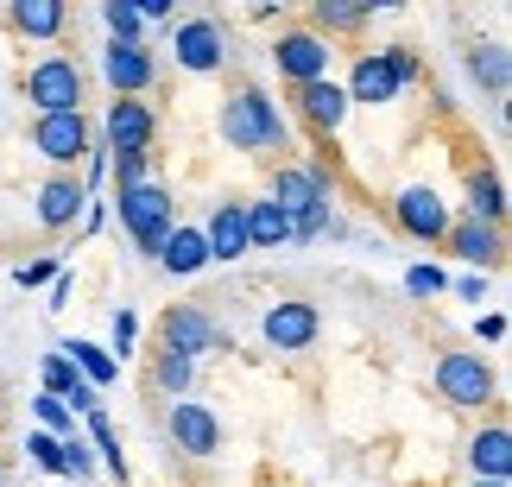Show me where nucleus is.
I'll return each instance as SVG.
<instances>
[{"mask_svg": "<svg viewBox=\"0 0 512 487\" xmlns=\"http://www.w3.org/2000/svg\"><path fill=\"white\" fill-rule=\"evenodd\" d=\"M215 127H222V140H228L234 152H285V140H291L279 102H272L260 83H234V89L222 95Z\"/></svg>", "mask_w": 512, "mask_h": 487, "instance_id": "obj_1", "label": "nucleus"}, {"mask_svg": "<svg viewBox=\"0 0 512 487\" xmlns=\"http://www.w3.org/2000/svg\"><path fill=\"white\" fill-rule=\"evenodd\" d=\"M411 83H418V51L411 45H380V51L354 57L342 95H348V108H386V102H399Z\"/></svg>", "mask_w": 512, "mask_h": 487, "instance_id": "obj_2", "label": "nucleus"}, {"mask_svg": "<svg viewBox=\"0 0 512 487\" xmlns=\"http://www.w3.org/2000/svg\"><path fill=\"white\" fill-rule=\"evenodd\" d=\"M114 222L127 228V241L146 253V260H159V247H165V235L177 228V197L152 178V184H140V190H121L114 197V209H108Z\"/></svg>", "mask_w": 512, "mask_h": 487, "instance_id": "obj_3", "label": "nucleus"}, {"mask_svg": "<svg viewBox=\"0 0 512 487\" xmlns=\"http://www.w3.org/2000/svg\"><path fill=\"white\" fill-rule=\"evenodd\" d=\"M19 89H26V102L38 114H83V64L70 51H45L19 76Z\"/></svg>", "mask_w": 512, "mask_h": 487, "instance_id": "obj_4", "label": "nucleus"}, {"mask_svg": "<svg viewBox=\"0 0 512 487\" xmlns=\"http://www.w3.org/2000/svg\"><path fill=\"white\" fill-rule=\"evenodd\" d=\"M437 393L456 405V412H481V405H494L500 380H494V361L475 355V348H449V355H437Z\"/></svg>", "mask_w": 512, "mask_h": 487, "instance_id": "obj_5", "label": "nucleus"}, {"mask_svg": "<svg viewBox=\"0 0 512 487\" xmlns=\"http://www.w3.org/2000/svg\"><path fill=\"white\" fill-rule=\"evenodd\" d=\"M449 203H443V190L437 184H405L399 197H392V228H399L405 241H418V247H443L449 235Z\"/></svg>", "mask_w": 512, "mask_h": 487, "instance_id": "obj_6", "label": "nucleus"}, {"mask_svg": "<svg viewBox=\"0 0 512 487\" xmlns=\"http://www.w3.org/2000/svg\"><path fill=\"white\" fill-rule=\"evenodd\" d=\"M32 146H38L45 165L76 171L89 159V146H95V127H89V114H38V121H32Z\"/></svg>", "mask_w": 512, "mask_h": 487, "instance_id": "obj_7", "label": "nucleus"}, {"mask_svg": "<svg viewBox=\"0 0 512 487\" xmlns=\"http://www.w3.org/2000/svg\"><path fill=\"white\" fill-rule=\"evenodd\" d=\"M171 51H177V70H190V76H215V70L228 64V26H222V19H209V13L177 19Z\"/></svg>", "mask_w": 512, "mask_h": 487, "instance_id": "obj_8", "label": "nucleus"}, {"mask_svg": "<svg viewBox=\"0 0 512 487\" xmlns=\"http://www.w3.org/2000/svg\"><path fill=\"white\" fill-rule=\"evenodd\" d=\"M159 348H171V355H184V361H203L215 348H228V336L215 329V317L203 304H171L159 317Z\"/></svg>", "mask_w": 512, "mask_h": 487, "instance_id": "obj_9", "label": "nucleus"}, {"mask_svg": "<svg viewBox=\"0 0 512 487\" xmlns=\"http://www.w3.org/2000/svg\"><path fill=\"white\" fill-rule=\"evenodd\" d=\"M266 57L279 64L285 89H304V83H323V76H329V57H336V51H329L317 32H304V26H285L279 38H272V51H266Z\"/></svg>", "mask_w": 512, "mask_h": 487, "instance_id": "obj_10", "label": "nucleus"}, {"mask_svg": "<svg viewBox=\"0 0 512 487\" xmlns=\"http://www.w3.org/2000/svg\"><path fill=\"white\" fill-rule=\"evenodd\" d=\"M336 197V171L329 165H279L272 171V209H285V216H304V209H317V203H329Z\"/></svg>", "mask_w": 512, "mask_h": 487, "instance_id": "obj_11", "label": "nucleus"}, {"mask_svg": "<svg viewBox=\"0 0 512 487\" xmlns=\"http://www.w3.org/2000/svg\"><path fill=\"white\" fill-rule=\"evenodd\" d=\"M102 83L114 89V102H140V95L159 83L152 45H102Z\"/></svg>", "mask_w": 512, "mask_h": 487, "instance_id": "obj_12", "label": "nucleus"}, {"mask_svg": "<svg viewBox=\"0 0 512 487\" xmlns=\"http://www.w3.org/2000/svg\"><path fill=\"white\" fill-rule=\"evenodd\" d=\"M260 336H266V348H279V355H304V348L323 336V317H317V304H310V298H279V304L266 310Z\"/></svg>", "mask_w": 512, "mask_h": 487, "instance_id": "obj_13", "label": "nucleus"}, {"mask_svg": "<svg viewBox=\"0 0 512 487\" xmlns=\"http://www.w3.org/2000/svg\"><path fill=\"white\" fill-rule=\"evenodd\" d=\"M165 431H171V443L184 456H215L222 450V418H215L209 405H196V399H171Z\"/></svg>", "mask_w": 512, "mask_h": 487, "instance_id": "obj_14", "label": "nucleus"}, {"mask_svg": "<svg viewBox=\"0 0 512 487\" xmlns=\"http://www.w3.org/2000/svg\"><path fill=\"white\" fill-rule=\"evenodd\" d=\"M83 209H89V190L76 184V171H51V178L38 184V228H45V235L76 228V222H83Z\"/></svg>", "mask_w": 512, "mask_h": 487, "instance_id": "obj_15", "label": "nucleus"}, {"mask_svg": "<svg viewBox=\"0 0 512 487\" xmlns=\"http://www.w3.org/2000/svg\"><path fill=\"white\" fill-rule=\"evenodd\" d=\"M152 140H159V114L146 102H108V114H102L108 152H152Z\"/></svg>", "mask_w": 512, "mask_h": 487, "instance_id": "obj_16", "label": "nucleus"}, {"mask_svg": "<svg viewBox=\"0 0 512 487\" xmlns=\"http://www.w3.org/2000/svg\"><path fill=\"white\" fill-rule=\"evenodd\" d=\"M291 108L304 114V127L310 133H323V140H336L342 121H348V95L336 76H323V83H304V89H291Z\"/></svg>", "mask_w": 512, "mask_h": 487, "instance_id": "obj_17", "label": "nucleus"}, {"mask_svg": "<svg viewBox=\"0 0 512 487\" xmlns=\"http://www.w3.org/2000/svg\"><path fill=\"white\" fill-rule=\"evenodd\" d=\"M468 481H512V431H506V418L494 424H481L475 437H468Z\"/></svg>", "mask_w": 512, "mask_h": 487, "instance_id": "obj_18", "label": "nucleus"}, {"mask_svg": "<svg viewBox=\"0 0 512 487\" xmlns=\"http://www.w3.org/2000/svg\"><path fill=\"white\" fill-rule=\"evenodd\" d=\"M443 247L456 253V260H468V266L481 272V279H487V272H494V266L506 260V235H500V228H487V222H468V216H462V222H449Z\"/></svg>", "mask_w": 512, "mask_h": 487, "instance_id": "obj_19", "label": "nucleus"}, {"mask_svg": "<svg viewBox=\"0 0 512 487\" xmlns=\"http://www.w3.org/2000/svg\"><path fill=\"white\" fill-rule=\"evenodd\" d=\"M203 241H209V260H247V203L241 197H228V203H215V216L203 222Z\"/></svg>", "mask_w": 512, "mask_h": 487, "instance_id": "obj_20", "label": "nucleus"}, {"mask_svg": "<svg viewBox=\"0 0 512 487\" xmlns=\"http://www.w3.org/2000/svg\"><path fill=\"white\" fill-rule=\"evenodd\" d=\"M7 26L19 32V38H64V26H70V7L64 0H13L7 7Z\"/></svg>", "mask_w": 512, "mask_h": 487, "instance_id": "obj_21", "label": "nucleus"}, {"mask_svg": "<svg viewBox=\"0 0 512 487\" xmlns=\"http://www.w3.org/2000/svg\"><path fill=\"white\" fill-rule=\"evenodd\" d=\"M367 26H373V7H354V0H317L304 32H317L323 45H329V38H354V32H367Z\"/></svg>", "mask_w": 512, "mask_h": 487, "instance_id": "obj_22", "label": "nucleus"}, {"mask_svg": "<svg viewBox=\"0 0 512 487\" xmlns=\"http://www.w3.org/2000/svg\"><path fill=\"white\" fill-rule=\"evenodd\" d=\"M468 222H487V228L506 222V184L494 165H468Z\"/></svg>", "mask_w": 512, "mask_h": 487, "instance_id": "obj_23", "label": "nucleus"}, {"mask_svg": "<svg viewBox=\"0 0 512 487\" xmlns=\"http://www.w3.org/2000/svg\"><path fill=\"white\" fill-rule=\"evenodd\" d=\"M159 266L177 272V279H196V272L209 266V241H203V228H184V222H177L171 235H165V247H159Z\"/></svg>", "mask_w": 512, "mask_h": 487, "instance_id": "obj_24", "label": "nucleus"}, {"mask_svg": "<svg viewBox=\"0 0 512 487\" xmlns=\"http://www.w3.org/2000/svg\"><path fill=\"white\" fill-rule=\"evenodd\" d=\"M57 355H64V361L76 367V374H83V380L95 386V393L121 380V367H114V355H108L102 342H83V336H76V342H64V348H57Z\"/></svg>", "mask_w": 512, "mask_h": 487, "instance_id": "obj_25", "label": "nucleus"}, {"mask_svg": "<svg viewBox=\"0 0 512 487\" xmlns=\"http://www.w3.org/2000/svg\"><path fill=\"white\" fill-rule=\"evenodd\" d=\"M291 241V216L272 203H247V253H272Z\"/></svg>", "mask_w": 512, "mask_h": 487, "instance_id": "obj_26", "label": "nucleus"}, {"mask_svg": "<svg viewBox=\"0 0 512 487\" xmlns=\"http://www.w3.org/2000/svg\"><path fill=\"white\" fill-rule=\"evenodd\" d=\"M468 76H475L487 95H506L512 89V57H506V45H475V51H468Z\"/></svg>", "mask_w": 512, "mask_h": 487, "instance_id": "obj_27", "label": "nucleus"}, {"mask_svg": "<svg viewBox=\"0 0 512 487\" xmlns=\"http://www.w3.org/2000/svg\"><path fill=\"white\" fill-rule=\"evenodd\" d=\"M152 386H159L165 399H190V386H196V361H184V355H171V348H159V355H152Z\"/></svg>", "mask_w": 512, "mask_h": 487, "instance_id": "obj_28", "label": "nucleus"}, {"mask_svg": "<svg viewBox=\"0 0 512 487\" xmlns=\"http://www.w3.org/2000/svg\"><path fill=\"white\" fill-rule=\"evenodd\" d=\"M89 450H95V469H108L114 481H127V456H121V437H114L108 412H89Z\"/></svg>", "mask_w": 512, "mask_h": 487, "instance_id": "obj_29", "label": "nucleus"}, {"mask_svg": "<svg viewBox=\"0 0 512 487\" xmlns=\"http://www.w3.org/2000/svg\"><path fill=\"white\" fill-rule=\"evenodd\" d=\"M102 26L108 45H146V19L133 13V0H102Z\"/></svg>", "mask_w": 512, "mask_h": 487, "instance_id": "obj_30", "label": "nucleus"}, {"mask_svg": "<svg viewBox=\"0 0 512 487\" xmlns=\"http://www.w3.org/2000/svg\"><path fill=\"white\" fill-rule=\"evenodd\" d=\"M108 178H114V197L152 184V152H108Z\"/></svg>", "mask_w": 512, "mask_h": 487, "instance_id": "obj_31", "label": "nucleus"}, {"mask_svg": "<svg viewBox=\"0 0 512 487\" xmlns=\"http://www.w3.org/2000/svg\"><path fill=\"white\" fill-rule=\"evenodd\" d=\"M32 412H38V424H45V437H57V443H70V437H76V418H70V405H64V399L38 393V399H32Z\"/></svg>", "mask_w": 512, "mask_h": 487, "instance_id": "obj_32", "label": "nucleus"}, {"mask_svg": "<svg viewBox=\"0 0 512 487\" xmlns=\"http://www.w3.org/2000/svg\"><path fill=\"white\" fill-rule=\"evenodd\" d=\"M133 348H140V317H133V310H114V329H108V355H114V367H121Z\"/></svg>", "mask_w": 512, "mask_h": 487, "instance_id": "obj_33", "label": "nucleus"}, {"mask_svg": "<svg viewBox=\"0 0 512 487\" xmlns=\"http://www.w3.org/2000/svg\"><path fill=\"white\" fill-rule=\"evenodd\" d=\"M38 380H45L38 393H51V399H70V386L83 380V374H76V367H70L64 355H45V374H38Z\"/></svg>", "mask_w": 512, "mask_h": 487, "instance_id": "obj_34", "label": "nucleus"}, {"mask_svg": "<svg viewBox=\"0 0 512 487\" xmlns=\"http://www.w3.org/2000/svg\"><path fill=\"white\" fill-rule=\"evenodd\" d=\"M26 456H32V462H38L45 475H64V443H57V437L32 431V437H26Z\"/></svg>", "mask_w": 512, "mask_h": 487, "instance_id": "obj_35", "label": "nucleus"}, {"mask_svg": "<svg viewBox=\"0 0 512 487\" xmlns=\"http://www.w3.org/2000/svg\"><path fill=\"white\" fill-rule=\"evenodd\" d=\"M64 475H70V481H89V475H95V450H89L83 437L64 443Z\"/></svg>", "mask_w": 512, "mask_h": 487, "instance_id": "obj_36", "label": "nucleus"}, {"mask_svg": "<svg viewBox=\"0 0 512 487\" xmlns=\"http://www.w3.org/2000/svg\"><path fill=\"white\" fill-rule=\"evenodd\" d=\"M443 285H449L443 266H411V272H405V291H411V298H437Z\"/></svg>", "mask_w": 512, "mask_h": 487, "instance_id": "obj_37", "label": "nucleus"}, {"mask_svg": "<svg viewBox=\"0 0 512 487\" xmlns=\"http://www.w3.org/2000/svg\"><path fill=\"white\" fill-rule=\"evenodd\" d=\"M76 184H83V190H89V197H95V190H102V184H108V146H102V140H95V146H89V159H83V178H76Z\"/></svg>", "mask_w": 512, "mask_h": 487, "instance_id": "obj_38", "label": "nucleus"}, {"mask_svg": "<svg viewBox=\"0 0 512 487\" xmlns=\"http://www.w3.org/2000/svg\"><path fill=\"white\" fill-rule=\"evenodd\" d=\"M57 272H64V266H57V260H26V266H13V285H51L57 279Z\"/></svg>", "mask_w": 512, "mask_h": 487, "instance_id": "obj_39", "label": "nucleus"}, {"mask_svg": "<svg viewBox=\"0 0 512 487\" xmlns=\"http://www.w3.org/2000/svg\"><path fill=\"white\" fill-rule=\"evenodd\" d=\"M475 329H481V342H506V317H500V310H487Z\"/></svg>", "mask_w": 512, "mask_h": 487, "instance_id": "obj_40", "label": "nucleus"}, {"mask_svg": "<svg viewBox=\"0 0 512 487\" xmlns=\"http://www.w3.org/2000/svg\"><path fill=\"white\" fill-rule=\"evenodd\" d=\"M108 222H114V216H108V209H102V203H89V209H83V235H102V228H108Z\"/></svg>", "mask_w": 512, "mask_h": 487, "instance_id": "obj_41", "label": "nucleus"}, {"mask_svg": "<svg viewBox=\"0 0 512 487\" xmlns=\"http://www.w3.org/2000/svg\"><path fill=\"white\" fill-rule=\"evenodd\" d=\"M70 291H76V279H70V272H57V279H51V310H64Z\"/></svg>", "mask_w": 512, "mask_h": 487, "instance_id": "obj_42", "label": "nucleus"}, {"mask_svg": "<svg viewBox=\"0 0 512 487\" xmlns=\"http://www.w3.org/2000/svg\"><path fill=\"white\" fill-rule=\"evenodd\" d=\"M456 291H462L468 304H481L487 298V279H481V272H468V279H456Z\"/></svg>", "mask_w": 512, "mask_h": 487, "instance_id": "obj_43", "label": "nucleus"}, {"mask_svg": "<svg viewBox=\"0 0 512 487\" xmlns=\"http://www.w3.org/2000/svg\"><path fill=\"white\" fill-rule=\"evenodd\" d=\"M468 487H512V481H468Z\"/></svg>", "mask_w": 512, "mask_h": 487, "instance_id": "obj_44", "label": "nucleus"}, {"mask_svg": "<svg viewBox=\"0 0 512 487\" xmlns=\"http://www.w3.org/2000/svg\"><path fill=\"white\" fill-rule=\"evenodd\" d=\"M0 487H7V469H0Z\"/></svg>", "mask_w": 512, "mask_h": 487, "instance_id": "obj_45", "label": "nucleus"}, {"mask_svg": "<svg viewBox=\"0 0 512 487\" xmlns=\"http://www.w3.org/2000/svg\"><path fill=\"white\" fill-rule=\"evenodd\" d=\"M260 487H279V481H260Z\"/></svg>", "mask_w": 512, "mask_h": 487, "instance_id": "obj_46", "label": "nucleus"}]
</instances>
